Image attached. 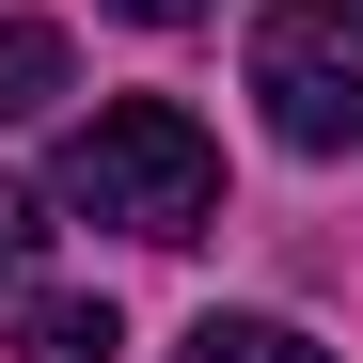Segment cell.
Here are the masks:
<instances>
[{
  "label": "cell",
  "instance_id": "obj_2",
  "mask_svg": "<svg viewBox=\"0 0 363 363\" xmlns=\"http://www.w3.org/2000/svg\"><path fill=\"white\" fill-rule=\"evenodd\" d=\"M253 95H269V143L347 158L363 143V0H269L253 16Z\"/></svg>",
  "mask_w": 363,
  "mask_h": 363
},
{
  "label": "cell",
  "instance_id": "obj_3",
  "mask_svg": "<svg viewBox=\"0 0 363 363\" xmlns=\"http://www.w3.org/2000/svg\"><path fill=\"white\" fill-rule=\"evenodd\" d=\"M64 95H79V48L48 16H0V127H32V111H64Z\"/></svg>",
  "mask_w": 363,
  "mask_h": 363
},
{
  "label": "cell",
  "instance_id": "obj_4",
  "mask_svg": "<svg viewBox=\"0 0 363 363\" xmlns=\"http://www.w3.org/2000/svg\"><path fill=\"white\" fill-rule=\"evenodd\" d=\"M127 332H111V300H48V284H16V363H111Z\"/></svg>",
  "mask_w": 363,
  "mask_h": 363
},
{
  "label": "cell",
  "instance_id": "obj_5",
  "mask_svg": "<svg viewBox=\"0 0 363 363\" xmlns=\"http://www.w3.org/2000/svg\"><path fill=\"white\" fill-rule=\"evenodd\" d=\"M190 363H332L300 316H190Z\"/></svg>",
  "mask_w": 363,
  "mask_h": 363
},
{
  "label": "cell",
  "instance_id": "obj_7",
  "mask_svg": "<svg viewBox=\"0 0 363 363\" xmlns=\"http://www.w3.org/2000/svg\"><path fill=\"white\" fill-rule=\"evenodd\" d=\"M111 16H143V32H190V16H206V0H111Z\"/></svg>",
  "mask_w": 363,
  "mask_h": 363
},
{
  "label": "cell",
  "instance_id": "obj_6",
  "mask_svg": "<svg viewBox=\"0 0 363 363\" xmlns=\"http://www.w3.org/2000/svg\"><path fill=\"white\" fill-rule=\"evenodd\" d=\"M32 253H48V190H0V300L32 284Z\"/></svg>",
  "mask_w": 363,
  "mask_h": 363
},
{
  "label": "cell",
  "instance_id": "obj_1",
  "mask_svg": "<svg viewBox=\"0 0 363 363\" xmlns=\"http://www.w3.org/2000/svg\"><path fill=\"white\" fill-rule=\"evenodd\" d=\"M48 206H79V221L158 237V253H174V237H206V221H221V143H206L174 95H111V111H79V127H64Z\"/></svg>",
  "mask_w": 363,
  "mask_h": 363
}]
</instances>
